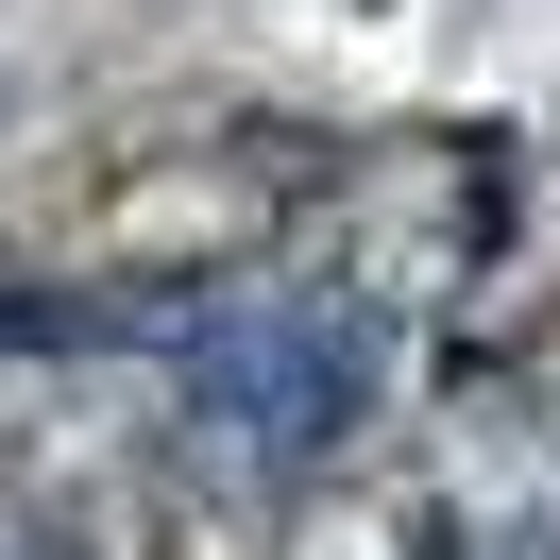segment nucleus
<instances>
[{"label":"nucleus","mask_w":560,"mask_h":560,"mask_svg":"<svg viewBox=\"0 0 560 560\" xmlns=\"http://www.w3.org/2000/svg\"><path fill=\"white\" fill-rule=\"evenodd\" d=\"M0 560H35V544H0Z\"/></svg>","instance_id":"obj_2"},{"label":"nucleus","mask_w":560,"mask_h":560,"mask_svg":"<svg viewBox=\"0 0 560 560\" xmlns=\"http://www.w3.org/2000/svg\"><path fill=\"white\" fill-rule=\"evenodd\" d=\"M357 408H374V323H357V306L272 289V306H221L205 340H187V424H205L221 458H255V476L340 458Z\"/></svg>","instance_id":"obj_1"}]
</instances>
